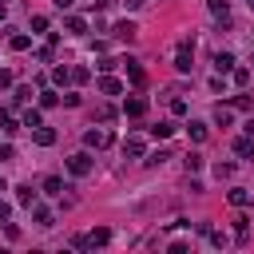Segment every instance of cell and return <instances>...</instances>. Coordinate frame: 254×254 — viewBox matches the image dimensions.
<instances>
[{
  "label": "cell",
  "instance_id": "obj_1",
  "mask_svg": "<svg viewBox=\"0 0 254 254\" xmlns=\"http://www.w3.org/2000/svg\"><path fill=\"white\" fill-rule=\"evenodd\" d=\"M190 67H194V44H190V40H183V44H179V52H175V71H183V75H187Z\"/></svg>",
  "mask_w": 254,
  "mask_h": 254
},
{
  "label": "cell",
  "instance_id": "obj_2",
  "mask_svg": "<svg viewBox=\"0 0 254 254\" xmlns=\"http://www.w3.org/2000/svg\"><path fill=\"white\" fill-rule=\"evenodd\" d=\"M91 167H95V163H91V155H87V151H75V155H67V171H71L75 179L91 175Z\"/></svg>",
  "mask_w": 254,
  "mask_h": 254
},
{
  "label": "cell",
  "instance_id": "obj_3",
  "mask_svg": "<svg viewBox=\"0 0 254 254\" xmlns=\"http://www.w3.org/2000/svg\"><path fill=\"white\" fill-rule=\"evenodd\" d=\"M83 143L95 147V151H103V147H111V131H107V127H87V131H83Z\"/></svg>",
  "mask_w": 254,
  "mask_h": 254
},
{
  "label": "cell",
  "instance_id": "obj_4",
  "mask_svg": "<svg viewBox=\"0 0 254 254\" xmlns=\"http://www.w3.org/2000/svg\"><path fill=\"white\" fill-rule=\"evenodd\" d=\"M32 222H36L40 230H52V226H56V214H52L48 206H40V202H36V206H32Z\"/></svg>",
  "mask_w": 254,
  "mask_h": 254
},
{
  "label": "cell",
  "instance_id": "obj_5",
  "mask_svg": "<svg viewBox=\"0 0 254 254\" xmlns=\"http://www.w3.org/2000/svg\"><path fill=\"white\" fill-rule=\"evenodd\" d=\"M111 36H115V40H123V44H131V40H135V36H139V28H135V24H131V20H119V24H115V28H111Z\"/></svg>",
  "mask_w": 254,
  "mask_h": 254
},
{
  "label": "cell",
  "instance_id": "obj_6",
  "mask_svg": "<svg viewBox=\"0 0 254 254\" xmlns=\"http://www.w3.org/2000/svg\"><path fill=\"white\" fill-rule=\"evenodd\" d=\"M123 115H127V119H139V115H147V99H143V95H131V99L123 103Z\"/></svg>",
  "mask_w": 254,
  "mask_h": 254
},
{
  "label": "cell",
  "instance_id": "obj_7",
  "mask_svg": "<svg viewBox=\"0 0 254 254\" xmlns=\"http://www.w3.org/2000/svg\"><path fill=\"white\" fill-rule=\"evenodd\" d=\"M206 8L218 16V24H222V28H230V4H226V0H206Z\"/></svg>",
  "mask_w": 254,
  "mask_h": 254
},
{
  "label": "cell",
  "instance_id": "obj_8",
  "mask_svg": "<svg viewBox=\"0 0 254 254\" xmlns=\"http://www.w3.org/2000/svg\"><path fill=\"white\" fill-rule=\"evenodd\" d=\"M32 139H36V147H52V143H56V131H52V127H44V123H40V127H36V131H32Z\"/></svg>",
  "mask_w": 254,
  "mask_h": 254
},
{
  "label": "cell",
  "instance_id": "obj_9",
  "mask_svg": "<svg viewBox=\"0 0 254 254\" xmlns=\"http://www.w3.org/2000/svg\"><path fill=\"white\" fill-rule=\"evenodd\" d=\"M123 155H127V159H143V139L127 135V139H123Z\"/></svg>",
  "mask_w": 254,
  "mask_h": 254
},
{
  "label": "cell",
  "instance_id": "obj_10",
  "mask_svg": "<svg viewBox=\"0 0 254 254\" xmlns=\"http://www.w3.org/2000/svg\"><path fill=\"white\" fill-rule=\"evenodd\" d=\"M234 155L250 159V155H254V135H238V139H234Z\"/></svg>",
  "mask_w": 254,
  "mask_h": 254
},
{
  "label": "cell",
  "instance_id": "obj_11",
  "mask_svg": "<svg viewBox=\"0 0 254 254\" xmlns=\"http://www.w3.org/2000/svg\"><path fill=\"white\" fill-rule=\"evenodd\" d=\"M64 28H67L71 36H83V32H87V20H83V16H64Z\"/></svg>",
  "mask_w": 254,
  "mask_h": 254
},
{
  "label": "cell",
  "instance_id": "obj_12",
  "mask_svg": "<svg viewBox=\"0 0 254 254\" xmlns=\"http://www.w3.org/2000/svg\"><path fill=\"white\" fill-rule=\"evenodd\" d=\"M8 48H12V52H28V48H32V36H24V32H12V36H8Z\"/></svg>",
  "mask_w": 254,
  "mask_h": 254
},
{
  "label": "cell",
  "instance_id": "obj_13",
  "mask_svg": "<svg viewBox=\"0 0 254 254\" xmlns=\"http://www.w3.org/2000/svg\"><path fill=\"white\" fill-rule=\"evenodd\" d=\"M214 71H218V75L234 71V56H230V52H218V56H214Z\"/></svg>",
  "mask_w": 254,
  "mask_h": 254
},
{
  "label": "cell",
  "instance_id": "obj_14",
  "mask_svg": "<svg viewBox=\"0 0 254 254\" xmlns=\"http://www.w3.org/2000/svg\"><path fill=\"white\" fill-rule=\"evenodd\" d=\"M0 127H4V135H16L24 123H16V115H12V111H0Z\"/></svg>",
  "mask_w": 254,
  "mask_h": 254
},
{
  "label": "cell",
  "instance_id": "obj_15",
  "mask_svg": "<svg viewBox=\"0 0 254 254\" xmlns=\"http://www.w3.org/2000/svg\"><path fill=\"white\" fill-rule=\"evenodd\" d=\"M20 123H24V127H28V131H36V127H40V123H44V115H40V111H36V107H28V111H24V115H20Z\"/></svg>",
  "mask_w": 254,
  "mask_h": 254
},
{
  "label": "cell",
  "instance_id": "obj_16",
  "mask_svg": "<svg viewBox=\"0 0 254 254\" xmlns=\"http://www.w3.org/2000/svg\"><path fill=\"white\" fill-rule=\"evenodd\" d=\"M151 135H155V139H171V135H175V123H171V119H159V123L151 127Z\"/></svg>",
  "mask_w": 254,
  "mask_h": 254
},
{
  "label": "cell",
  "instance_id": "obj_17",
  "mask_svg": "<svg viewBox=\"0 0 254 254\" xmlns=\"http://www.w3.org/2000/svg\"><path fill=\"white\" fill-rule=\"evenodd\" d=\"M16 202L32 210V206H36V190H32V187H16Z\"/></svg>",
  "mask_w": 254,
  "mask_h": 254
},
{
  "label": "cell",
  "instance_id": "obj_18",
  "mask_svg": "<svg viewBox=\"0 0 254 254\" xmlns=\"http://www.w3.org/2000/svg\"><path fill=\"white\" fill-rule=\"evenodd\" d=\"M107 242H111V230H107V226H99V230L87 234V246H107Z\"/></svg>",
  "mask_w": 254,
  "mask_h": 254
},
{
  "label": "cell",
  "instance_id": "obj_19",
  "mask_svg": "<svg viewBox=\"0 0 254 254\" xmlns=\"http://www.w3.org/2000/svg\"><path fill=\"white\" fill-rule=\"evenodd\" d=\"M99 91H103V95H119V91H123V83H119V79H111V75H103V79H99Z\"/></svg>",
  "mask_w": 254,
  "mask_h": 254
},
{
  "label": "cell",
  "instance_id": "obj_20",
  "mask_svg": "<svg viewBox=\"0 0 254 254\" xmlns=\"http://www.w3.org/2000/svg\"><path fill=\"white\" fill-rule=\"evenodd\" d=\"M214 123H218V127H230V123H234V111L218 103V107H214Z\"/></svg>",
  "mask_w": 254,
  "mask_h": 254
},
{
  "label": "cell",
  "instance_id": "obj_21",
  "mask_svg": "<svg viewBox=\"0 0 254 254\" xmlns=\"http://www.w3.org/2000/svg\"><path fill=\"white\" fill-rule=\"evenodd\" d=\"M187 135H190L194 143H206V135H210V131H206V123H187Z\"/></svg>",
  "mask_w": 254,
  "mask_h": 254
},
{
  "label": "cell",
  "instance_id": "obj_22",
  "mask_svg": "<svg viewBox=\"0 0 254 254\" xmlns=\"http://www.w3.org/2000/svg\"><path fill=\"white\" fill-rule=\"evenodd\" d=\"M44 194H64V179L60 175H48L44 179Z\"/></svg>",
  "mask_w": 254,
  "mask_h": 254
},
{
  "label": "cell",
  "instance_id": "obj_23",
  "mask_svg": "<svg viewBox=\"0 0 254 254\" xmlns=\"http://www.w3.org/2000/svg\"><path fill=\"white\" fill-rule=\"evenodd\" d=\"M123 67H127L131 83H143V67H139V60H123Z\"/></svg>",
  "mask_w": 254,
  "mask_h": 254
},
{
  "label": "cell",
  "instance_id": "obj_24",
  "mask_svg": "<svg viewBox=\"0 0 254 254\" xmlns=\"http://www.w3.org/2000/svg\"><path fill=\"white\" fill-rule=\"evenodd\" d=\"M246 202H250V190H242V187H234V190H230V206H238V210H242Z\"/></svg>",
  "mask_w": 254,
  "mask_h": 254
},
{
  "label": "cell",
  "instance_id": "obj_25",
  "mask_svg": "<svg viewBox=\"0 0 254 254\" xmlns=\"http://www.w3.org/2000/svg\"><path fill=\"white\" fill-rule=\"evenodd\" d=\"M52 79H56V83L64 87V83L71 79V67H64V64H56V67H52Z\"/></svg>",
  "mask_w": 254,
  "mask_h": 254
},
{
  "label": "cell",
  "instance_id": "obj_26",
  "mask_svg": "<svg viewBox=\"0 0 254 254\" xmlns=\"http://www.w3.org/2000/svg\"><path fill=\"white\" fill-rule=\"evenodd\" d=\"M95 119H99V123H111V119H115V107H111V103H99V107H95Z\"/></svg>",
  "mask_w": 254,
  "mask_h": 254
},
{
  "label": "cell",
  "instance_id": "obj_27",
  "mask_svg": "<svg viewBox=\"0 0 254 254\" xmlns=\"http://www.w3.org/2000/svg\"><path fill=\"white\" fill-rule=\"evenodd\" d=\"M167 159H171V151H163V147H159V151H151L143 163H147V167H159V163H167Z\"/></svg>",
  "mask_w": 254,
  "mask_h": 254
},
{
  "label": "cell",
  "instance_id": "obj_28",
  "mask_svg": "<svg viewBox=\"0 0 254 254\" xmlns=\"http://www.w3.org/2000/svg\"><path fill=\"white\" fill-rule=\"evenodd\" d=\"M230 107H234V111H250V107H254V99H250V95H234V99H230Z\"/></svg>",
  "mask_w": 254,
  "mask_h": 254
},
{
  "label": "cell",
  "instance_id": "obj_29",
  "mask_svg": "<svg viewBox=\"0 0 254 254\" xmlns=\"http://www.w3.org/2000/svg\"><path fill=\"white\" fill-rule=\"evenodd\" d=\"M183 163H187V175H190V171H202V155H198V151H190Z\"/></svg>",
  "mask_w": 254,
  "mask_h": 254
},
{
  "label": "cell",
  "instance_id": "obj_30",
  "mask_svg": "<svg viewBox=\"0 0 254 254\" xmlns=\"http://www.w3.org/2000/svg\"><path fill=\"white\" fill-rule=\"evenodd\" d=\"M230 75H234V83H238V87H246V83H250V67H234Z\"/></svg>",
  "mask_w": 254,
  "mask_h": 254
},
{
  "label": "cell",
  "instance_id": "obj_31",
  "mask_svg": "<svg viewBox=\"0 0 254 254\" xmlns=\"http://www.w3.org/2000/svg\"><path fill=\"white\" fill-rule=\"evenodd\" d=\"M28 99H32V87H28V83H20V87H16V95H12V103H28Z\"/></svg>",
  "mask_w": 254,
  "mask_h": 254
},
{
  "label": "cell",
  "instance_id": "obj_32",
  "mask_svg": "<svg viewBox=\"0 0 254 254\" xmlns=\"http://www.w3.org/2000/svg\"><path fill=\"white\" fill-rule=\"evenodd\" d=\"M56 103H60V95H56V91H48V87H44V91H40V107H56Z\"/></svg>",
  "mask_w": 254,
  "mask_h": 254
},
{
  "label": "cell",
  "instance_id": "obj_33",
  "mask_svg": "<svg viewBox=\"0 0 254 254\" xmlns=\"http://www.w3.org/2000/svg\"><path fill=\"white\" fill-rule=\"evenodd\" d=\"M119 64H123V60H107V56H103V60H99V64H95V67H99V71H103V75H107V71H115V67H119Z\"/></svg>",
  "mask_w": 254,
  "mask_h": 254
},
{
  "label": "cell",
  "instance_id": "obj_34",
  "mask_svg": "<svg viewBox=\"0 0 254 254\" xmlns=\"http://www.w3.org/2000/svg\"><path fill=\"white\" fill-rule=\"evenodd\" d=\"M87 79H91L87 67H71V83H87Z\"/></svg>",
  "mask_w": 254,
  "mask_h": 254
},
{
  "label": "cell",
  "instance_id": "obj_35",
  "mask_svg": "<svg viewBox=\"0 0 254 254\" xmlns=\"http://www.w3.org/2000/svg\"><path fill=\"white\" fill-rule=\"evenodd\" d=\"M214 175H218V179H230V175H234V163H214Z\"/></svg>",
  "mask_w": 254,
  "mask_h": 254
},
{
  "label": "cell",
  "instance_id": "obj_36",
  "mask_svg": "<svg viewBox=\"0 0 254 254\" xmlns=\"http://www.w3.org/2000/svg\"><path fill=\"white\" fill-rule=\"evenodd\" d=\"M171 115H187V99L175 95V99H171Z\"/></svg>",
  "mask_w": 254,
  "mask_h": 254
},
{
  "label": "cell",
  "instance_id": "obj_37",
  "mask_svg": "<svg viewBox=\"0 0 254 254\" xmlns=\"http://www.w3.org/2000/svg\"><path fill=\"white\" fill-rule=\"evenodd\" d=\"M71 246H75V250H91V246H87V234H71Z\"/></svg>",
  "mask_w": 254,
  "mask_h": 254
},
{
  "label": "cell",
  "instance_id": "obj_38",
  "mask_svg": "<svg viewBox=\"0 0 254 254\" xmlns=\"http://www.w3.org/2000/svg\"><path fill=\"white\" fill-rule=\"evenodd\" d=\"M32 28L36 32H48V16H32Z\"/></svg>",
  "mask_w": 254,
  "mask_h": 254
},
{
  "label": "cell",
  "instance_id": "obj_39",
  "mask_svg": "<svg viewBox=\"0 0 254 254\" xmlns=\"http://www.w3.org/2000/svg\"><path fill=\"white\" fill-rule=\"evenodd\" d=\"M36 60H40V64H52V44H48V48H40V52H36Z\"/></svg>",
  "mask_w": 254,
  "mask_h": 254
},
{
  "label": "cell",
  "instance_id": "obj_40",
  "mask_svg": "<svg viewBox=\"0 0 254 254\" xmlns=\"http://www.w3.org/2000/svg\"><path fill=\"white\" fill-rule=\"evenodd\" d=\"M0 159H16V147H12V143H4V147H0Z\"/></svg>",
  "mask_w": 254,
  "mask_h": 254
},
{
  "label": "cell",
  "instance_id": "obj_41",
  "mask_svg": "<svg viewBox=\"0 0 254 254\" xmlns=\"http://www.w3.org/2000/svg\"><path fill=\"white\" fill-rule=\"evenodd\" d=\"M0 87H12V71L8 67H0Z\"/></svg>",
  "mask_w": 254,
  "mask_h": 254
},
{
  "label": "cell",
  "instance_id": "obj_42",
  "mask_svg": "<svg viewBox=\"0 0 254 254\" xmlns=\"http://www.w3.org/2000/svg\"><path fill=\"white\" fill-rule=\"evenodd\" d=\"M8 218H12V206H8L4 198H0V222H8Z\"/></svg>",
  "mask_w": 254,
  "mask_h": 254
},
{
  "label": "cell",
  "instance_id": "obj_43",
  "mask_svg": "<svg viewBox=\"0 0 254 254\" xmlns=\"http://www.w3.org/2000/svg\"><path fill=\"white\" fill-rule=\"evenodd\" d=\"M52 4H56L60 12H67V8H71V0H52Z\"/></svg>",
  "mask_w": 254,
  "mask_h": 254
},
{
  "label": "cell",
  "instance_id": "obj_44",
  "mask_svg": "<svg viewBox=\"0 0 254 254\" xmlns=\"http://www.w3.org/2000/svg\"><path fill=\"white\" fill-rule=\"evenodd\" d=\"M8 20V0H0V24Z\"/></svg>",
  "mask_w": 254,
  "mask_h": 254
},
{
  "label": "cell",
  "instance_id": "obj_45",
  "mask_svg": "<svg viewBox=\"0 0 254 254\" xmlns=\"http://www.w3.org/2000/svg\"><path fill=\"white\" fill-rule=\"evenodd\" d=\"M242 131H246V135H254V119H250V123H246V127H242Z\"/></svg>",
  "mask_w": 254,
  "mask_h": 254
},
{
  "label": "cell",
  "instance_id": "obj_46",
  "mask_svg": "<svg viewBox=\"0 0 254 254\" xmlns=\"http://www.w3.org/2000/svg\"><path fill=\"white\" fill-rule=\"evenodd\" d=\"M4 190H8V183H4V179H0V194H4Z\"/></svg>",
  "mask_w": 254,
  "mask_h": 254
},
{
  "label": "cell",
  "instance_id": "obj_47",
  "mask_svg": "<svg viewBox=\"0 0 254 254\" xmlns=\"http://www.w3.org/2000/svg\"><path fill=\"white\" fill-rule=\"evenodd\" d=\"M246 8H250V12H254V0H246Z\"/></svg>",
  "mask_w": 254,
  "mask_h": 254
},
{
  "label": "cell",
  "instance_id": "obj_48",
  "mask_svg": "<svg viewBox=\"0 0 254 254\" xmlns=\"http://www.w3.org/2000/svg\"><path fill=\"white\" fill-rule=\"evenodd\" d=\"M0 131H4V127H0Z\"/></svg>",
  "mask_w": 254,
  "mask_h": 254
}]
</instances>
